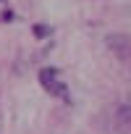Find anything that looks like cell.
<instances>
[{
    "mask_svg": "<svg viewBox=\"0 0 131 134\" xmlns=\"http://www.w3.org/2000/svg\"><path fill=\"white\" fill-rule=\"evenodd\" d=\"M39 84L50 95H55L60 100H68V87H66V82L60 79V71L58 69H42L39 71Z\"/></svg>",
    "mask_w": 131,
    "mask_h": 134,
    "instance_id": "cell-1",
    "label": "cell"
}]
</instances>
